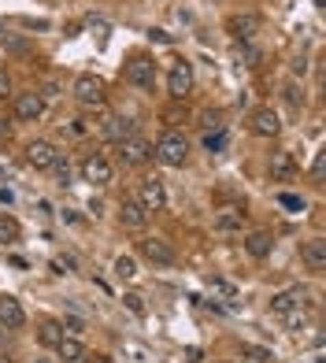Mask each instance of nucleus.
I'll return each mask as SVG.
<instances>
[{"instance_id":"34","label":"nucleus","mask_w":326,"mask_h":363,"mask_svg":"<svg viewBox=\"0 0 326 363\" xmlns=\"http://www.w3.org/2000/svg\"><path fill=\"white\" fill-rule=\"evenodd\" d=\"M212 289H215V293H223L226 301H234V286H226V282H212Z\"/></svg>"},{"instance_id":"10","label":"nucleus","mask_w":326,"mask_h":363,"mask_svg":"<svg viewBox=\"0 0 326 363\" xmlns=\"http://www.w3.org/2000/svg\"><path fill=\"white\" fill-rule=\"evenodd\" d=\"M15 115H19L23 123L41 119V115H45V97L34 93V89H30V93H19V97H15Z\"/></svg>"},{"instance_id":"7","label":"nucleus","mask_w":326,"mask_h":363,"mask_svg":"<svg viewBox=\"0 0 326 363\" xmlns=\"http://www.w3.org/2000/svg\"><path fill=\"white\" fill-rule=\"evenodd\" d=\"M138 204L145 208V212H163V208H167V193H163V182L160 178H145L141 182Z\"/></svg>"},{"instance_id":"16","label":"nucleus","mask_w":326,"mask_h":363,"mask_svg":"<svg viewBox=\"0 0 326 363\" xmlns=\"http://www.w3.org/2000/svg\"><path fill=\"white\" fill-rule=\"evenodd\" d=\"M271 249H275V238H271L267 230H252L249 241H244V252H249L252 260H267Z\"/></svg>"},{"instance_id":"17","label":"nucleus","mask_w":326,"mask_h":363,"mask_svg":"<svg viewBox=\"0 0 326 363\" xmlns=\"http://www.w3.org/2000/svg\"><path fill=\"white\" fill-rule=\"evenodd\" d=\"M293 175H297L293 152H275V156H271V178H275V182H289Z\"/></svg>"},{"instance_id":"21","label":"nucleus","mask_w":326,"mask_h":363,"mask_svg":"<svg viewBox=\"0 0 326 363\" xmlns=\"http://www.w3.org/2000/svg\"><path fill=\"white\" fill-rule=\"evenodd\" d=\"M115 278H123V282H130V278H138V263H134V256H119L112 263Z\"/></svg>"},{"instance_id":"29","label":"nucleus","mask_w":326,"mask_h":363,"mask_svg":"<svg viewBox=\"0 0 326 363\" xmlns=\"http://www.w3.org/2000/svg\"><path fill=\"white\" fill-rule=\"evenodd\" d=\"M8 97H12V75L0 67V101H8Z\"/></svg>"},{"instance_id":"20","label":"nucleus","mask_w":326,"mask_h":363,"mask_svg":"<svg viewBox=\"0 0 326 363\" xmlns=\"http://www.w3.org/2000/svg\"><path fill=\"white\" fill-rule=\"evenodd\" d=\"M104 134H108L112 141H126V138L134 134V123H130V119H108Z\"/></svg>"},{"instance_id":"14","label":"nucleus","mask_w":326,"mask_h":363,"mask_svg":"<svg viewBox=\"0 0 326 363\" xmlns=\"http://www.w3.org/2000/svg\"><path fill=\"white\" fill-rule=\"evenodd\" d=\"M301 260H304V267L312 271V275H323L326 271V241H308L304 249H301Z\"/></svg>"},{"instance_id":"18","label":"nucleus","mask_w":326,"mask_h":363,"mask_svg":"<svg viewBox=\"0 0 326 363\" xmlns=\"http://www.w3.org/2000/svg\"><path fill=\"white\" fill-rule=\"evenodd\" d=\"M119 219H123V226H130V230H141L145 219H149V212H145L138 201H123L119 204Z\"/></svg>"},{"instance_id":"26","label":"nucleus","mask_w":326,"mask_h":363,"mask_svg":"<svg viewBox=\"0 0 326 363\" xmlns=\"http://www.w3.org/2000/svg\"><path fill=\"white\" fill-rule=\"evenodd\" d=\"M60 341H63V330H60V323H45V326H41V345H52V349H56Z\"/></svg>"},{"instance_id":"37","label":"nucleus","mask_w":326,"mask_h":363,"mask_svg":"<svg viewBox=\"0 0 326 363\" xmlns=\"http://www.w3.org/2000/svg\"><path fill=\"white\" fill-rule=\"evenodd\" d=\"M0 363H15V360L12 356H0Z\"/></svg>"},{"instance_id":"1","label":"nucleus","mask_w":326,"mask_h":363,"mask_svg":"<svg viewBox=\"0 0 326 363\" xmlns=\"http://www.w3.org/2000/svg\"><path fill=\"white\" fill-rule=\"evenodd\" d=\"M156 156H160V163H167V167H182V163L189 160V141L175 130L163 134L160 145H156Z\"/></svg>"},{"instance_id":"19","label":"nucleus","mask_w":326,"mask_h":363,"mask_svg":"<svg viewBox=\"0 0 326 363\" xmlns=\"http://www.w3.org/2000/svg\"><path fill=\"white\" fill-rule=\"evenodd\" d=\"M56 352H60V360H63V363H86V360H89L86 345H82L78 338H63V341L56 345Z\"/></svg>"},{"instance_id":"4","label":"nucleus","mask_w":326,"mask_h":363,"mask_svg":"<svg viewBox=\"0 0 326 363\" xmlns=\"http://www.w3.org/2000/svg\"><path fill=\"white\" fill-rule=\"evenodd\" d=\"M75 97H78V104H86V108H101L104 104V82L97 75H82L75 82Z\"/></svg>"},{"instance_id":"12","label":"nucleus","mask_w":326,"mask_h":363,"mask_svg":"<svg viewBox=\"0 0 326 363\" xmlns=\"http://www.w3.org/2000/svg\"><path fill=\"white\" fill-rule=\"evenodd\" d=\"M249 126H252V134H260V138H275V134L282 130V123H278V112H271V108H256Z\"/></svg>"},{"instance_id":"8","label":"nucleus","mask_w":326,"mask_h":363,"mask_svg":"<svg viewBox=\"0 0 326 363\" xmlns=\"http://www.w3.org/2000/svg\"><path fill=\"white\" fill-rule=\"evenodd\" d=\"M141 256L149 263H160V267H171V263L178 260L175 249H171V241H163V238H145L141 241Z\"/></svg>"},{"instance_id":"13","label":"nucleus","mask_w":326,"mask_h":363,"mask_svg":"<svg viewBox=\"0 0 326 363\" xmlns=\"http://www.w3.org/2000/svg\"><path fill=\"white\" fill-rule=\"evenodd\" d=\"M82 178L93 182V186H108V182H112V163H108L104 156H89L86 163H82Z\"/></svg>"},{"instance_id":"11","label":"nucleus","mask_w":326,"mask_h":363,"mask_svg":"<svg viewBox=\"0 0 326 363\" xmlns=\"http://www.w3.org/2000/svg\"><path fill=\"white\" fill-rule=\"evenodd\" d=\"M0 326L4 330H23L26 326V312H23V304L15 301V297H0Z\"/></svg>"},{"instance_id":"28","label":"nucleus","mask_w":326,"mask_h":363,"mask_svg":"<svg viewBox=\"0 0 326 363\" xmlns=\"http://www.w3.org/2000/svg\"><path fill=\"white\" fill-rule=\"evenodd\" d=\"M204 149H208V152H223V149H226V130L208 134V138H204Z\"/></svg>"},{"instance_id":"27","label":"nucleus","mask_w":326,"mask_h":363,"mask_svg":"<svg viewBox=\"0 0 326 363\" xmlns=\"http://www.w3.org/2000/svg\"><path fill=\"white\" fill-rule=\"evenodd\" d=\"M278 204H282V208H289V212H293V215H301L304 212V197H297V193H282V197H278Z\"/></svg>"},{"instance_id":"3","label":"nucleus","mask_w":326,"mask_h":363,"mask_svg":"<svg viewBox=\"0 0 326 363\" xmlns=\"http://www.w3.org/2000/svg\"><path fill=\"white\" fill-rule=\"evenodd\" d=\"M126 78H130L138 89H145V93H152V89H156V60L134 56L130 67H126Z\"/></svg>"},{"instance_id":"5","label":"nucleus","mask_w":326,"mask_h":363,"mask_svg":"<svg viewBox=\"0 0 326 363\" xmlns=\"http://www.w3.org/2000/svg\"><path fill=\"white\" fill-rule=\"evenodd\" d=\"M26 163L38 171H49L60 163V149L52 141H30V149H26Z\"/></svg>"},{"instance_id":"38","label":"nucleus","mask_w":326,"mask_h":363,"mask_svg":"<svg viewBox=\"0 0 326 363\" xmlns=\"http://www.w3.org/2000/svg\"><path fill=\"white\" fill-rule=\"evenodd\" d=\"M34 363H49V360H34Z\"/></svg>"},{"instance_id":"22","label":"nucleus","mask_w":326,"mask_h":363,"mask_svg":"<svg viewBox=\"0 0 326 363\" xmlns=\"http://www.w3.org/2000/svg\"><path fill=\"white\" fill-rule=\"evenodd\" d=\"M234 60H241L244 67H260V60H264V56H260V49H252L249 41H241L238 49H234Z\"/></svg>"},{"instance_id":"32","label":"nucleus","mask_w":326,"mask_h":363,"mask_svg":"<svg viewBox=\"0 0 326 363\" xmlns=\"http://www.w3.org/2000/svg\"><path fill=\"white\" fill-rule=\"evenodd\" d=\"M201 360H204V352L197 349V345H189V349H186V363H201Z\"/></svg>"},{"instance_id":"15","label":"nucleus","mask_w":326,"mask_h":363,"mask_svg":"<svg viewBox=\"0 0 326 363\" xmlns=\"http://www.w3.org/2000/svg\"><path fill=\"white\" fill-rule=\"evenodd\" d=\"M119 152H123L126 163H145V160L152 156V145L145 141V138H138V134H130L126 141H119Z\"/></svg>"},{"instance_id":"31","label":"nucleus","mask_w":326,"mask_h":363,"mask_svg":"<svg viewBox=\"0 0 326 363\" xmlns=\"http://www.w3.org/2000/svg\"><path fill=\"white\" fill-rule=\"evenodd\" d=\"M123 301H126V308H130L134 315H145V304H141V297H138V293H126Z\"/></svg>"},{"instance_id":"9","label":"nucleus","mask_w":326,"mask_h":363,"mask_svg":"<svg viewBox=\"0 0 326 363\" xmlns=\"http://www.w3.org/2000/svg\"><path fill=\"white\" fill-rule=\"evenodd\" d=\"M260 26H264V23H260L256 12H244V15H234V19L226 23V30H230L234 41H252L260 34Z\"/></svg>"},{"instance_id":"33","label":"nucleus","mask_w":326,"mask_h":363,"mask_svg":"<svg viewBox=\"0 0 326 363\" xmlns=\"http://www.w3.org/2000/svg\"><path fill=\"white\" fill-rule=\"evenodd\" d=\"M312 175H315V178H323V175H326V160H323V152H319V156H315V163H312Z\"/></svg>"},{"instance_id":"35","label":"nucleus","mask_w":326,"mask_h":363,"mask_svg":"<svg viewBox=\"0 0 326 363\" xmlns=\"http://www.w3.org/2000/svg\"><path fill=\"white\" fill-rule=\"evenodd\" d=\"M67 330H75V334H82L86 326H82V319H67Z\"/></svg>"},{"instance_id":"36","label":"nucleus","mask_w":326,"mask_h":363,"mask_svg":"<svg viewBox=\"0 0 326 363\" xmlns=\"http://www.w3.org/2000/svg\"><path fill=\"white\" fill-rule=\"evenodd\" d=\"M0 138H8V119H0Z\"/></svg>"},{"instance_id":"23","label":"nucleus","mask_w":326,"mask_h":363,"mask_svg":"<svg viewBox=\"0 0 326 363\" xmlns=\"http://www.w3.org/2000/svg\"><path fill=\"white\" fill-rule=\"evenodd\" d=\"M12 241H19V223L0 215V245H12Z\"/></svg>"},{"instance_id":"30","label":"nucleus","mask_w":326,"mask_h":363,"mask_svg":"<svg viewBox=\"0 0 326 363\" xmlns=\"http://www.w3.org/2000/svg\"><path fill=\"white\" fill-rule=\"evenodd\" d=\"M286 101L293 104V108H301V104H304V89H297V86H286Z\"/></svg>"},{"instance_id":"25","label":"nucleus","mask_w":326,"mask_h":363,"mask_svg":"<svg viewBox=\"0 0 326 363\" xmlns=\"http://www.w3.org/2000/svg\"><path fill=\"white\" fill-rule=\"evenodd\" d=\"M241 356H249L252 363H271V360H275V352L260 349V345H241Z\"/></svg>"},{"instance_id":"24","label":"nucleus","mask_w":326,"mask_h":363,"mask_svg":"<svg viewBox=\"0 0 326 363\" xmlns=\"http://www.w3.org/2000/svg\"><path fill=\"white\" fill-rule=\"evenodd\" d=\"M241 219H244V215L238 212V208H226V212L219 215V219H215V226H219V230H238V226H241Z\"/></svg>"},{"instance_id":"6","label":"nucleus","mask_w":326,"mask_h":363,"mask_svg":"<svg viewBox=\"0 0 326 363\" xmlns=\"http://www.w3.org/2000/svg\"><path fill=\"white\" fill-rule=\"evenodd\" d=\"M293 312H304V293H301V289H282V293L271 297V315L289 319Z\"/></svg>"},{"instance_id":"2","label":"nucleus","mask_w":326,"mask_h":363,"mask_svg":"<svg viewBox=\"0 0 326 363\" xmlns=\"http://www.w3.org/2000/svg\"><path fill=\"white\" fill-rule=\"evenodd\" d=\"M167 93L175 97V101H186V97L193 93V63H186V60L171 63V75H167Z\"/></svg>"}]
</instances>
